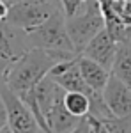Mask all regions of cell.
Wrapping results in <instances>:
<instances>
[{"mask_svg":"<svg viewBox=\"0 0 131 133\" xmlns=\"http://www.w3.org/2000/svg\"><path fill=\"white\" fill-rule=\"evenodd\" d=\"M7 2H9V4H12V2H18V0H7Z\"/></svg>","mask_w":131,"mask_h":133,"instance_id":"19","label":"cell"},{"mask_svg":"<svg viewBox=\"0 0 131 133\" xmlns=\"http://www.w3.org/2000/svg\"><path fill=\"white\" fill-rule=\"evenodd\" d=\"M60 7V2H39V0H18L9 5L7 20L11 25L21 30H32L43 25L55 11Z\"/></svg>","mask_w":131,"mask_h":133,"instance_id":"4","label":"cell"},{"mask_svg":"<svg viewBox=\"0 0 131 133\" xmlns=\"http://www.w3.org/2000/svg\"><path fill=\"white\" fill-rule=\"evenodd\" d=\"M48 76L53 78L66 91H80V92H85V94L91 92V89L87 87V83L81 76L80 66H78V57L57 62L50 69Z\"/></svg>","mask_w":131,"mask_h":133,"instance_id":"8","label":"cell"},{"mask_svg":"<svg viewBox=\"0 0 131 133\" xmlns=\"http://www.w3.org/2000/svg\"><path fill=\"white\" fill-rule=\"evenodd\" d=\"M103 98L108 108L115 117H129L131 115V87L112 73L108 82L103 89Z\"/></svg>","mask_w":131,"mask_h":133,"instance_id":"6","label":"cell"},{"mask_svg":"<svg viewBox=\"0 0 131 133\" xmlns=\"http://www.w3.org/2000/svg\"><path fill=\"white\" fill-rule=\"evenodd\" d=\"M78 66H80L81 76L87 83V87L91 91L103 92V89H105V85H106L112 75L110 69H106L103 64L96 62L94 59H89L85 55H78Z\"/></svg>","mask_w":131,"mask_h":133,"instance_id":"9","label":"cell"},{"mask_svg":"<svg viewBox=\"0 0 131 133\" xmlns=\"http://www.w3.org/2000/svg\"><path fill=\"white\" fill-rule=\"evenodd\" d=\"M64 105L66 108L69 110L73 115L76 117H85L89 115V108H91V99H89V94L80 91H66L64 96Z\"/></svg>","mask_w":131,"mask_h":133,"instance_id":"11","label":"cell"},{"mask_svg":"<svg viewBox=\"0 0 131 133\" xmlns=\"http://www.w3.org/2000/svg\"><path fill=\"white\" fill-rule=\"evenodd\" d=\"M66 21L69 37L78 55L85 50L92 37L106 27L99 0H83L73 14L66 16Z\"/></svg>","mask_w":131,"mask_h":133,"instance_id":"2","label":"cell"},{"mask_svg":"<svg viewBox=\"0 0 131 133\" xmlns=\"http://www.w3.org/2000/svg\"><path fill=\"white\" fill-rule=\"evenodd\" d=\"M124 39H131V23L124 29Z\"/></svg>","mask_w":131,"mask_h":133,"instance_id":"16","label":"cell"},{"mask_svg":"<svg viewBox=\"0 0 131 133\" xmlns=\"http://www.w3.org/2000/svg\"><path fill=\"white\" fill-rule=\"evenodd\" d=\"M9 2L7 0H0V21L7 20V14H9Z\"/></svg>","mask_w":131,"mask_h":133,"instance_id":"15","label":"cell"},{"mask_svg":"<svg viewBox=\"0 0 131 133\" xmlns=\"http://www.w3.org/2000/svg\"><path fill=\"white\" fill-rule=\"evenodd\" d=\"M0 96L7 108V124L14 133H39L41 126L32 112V108L21 99L16 92H12L4 85L0 89Z\"/></svg>","mask_w":131,"mask_h":133,"instance_id":"5","label":"cell"},{"mask_svg":"<svg viewBox=\"0 0 131 133\" xmlns=\"http://www.w3.org/2000/svg\"><path fill=\"white\" fill-rule=\"evenodd\" d=\"M73 57L78 55H66L59 51H48L44 48L30 46L20 59L12 62L5 76V85L18 96H25L27 92L36 89V85L50 73V69L57 62Z\"/></svg>","mask_w":131,"mask_h":133,"instance_id":"1","label":"cell"},{"mask_svg":"<svg viewBox=\"0 0 131 133\" xmlns=\"http://www.w3.org/2000/svg\"><path fill=\"white\" fill-rule=\"evenodd\" d=\"M108 133H131V115L129 117H110L103 121Z\"/></svg>","mask_w":131,"mask_h":133,"instance_id":"12","label":"cell"},{"mask_svg":"<svg viewBox=\"0 0 131 133\" xmlns=\"http://www.w3.org/2000/svg\"><path fill=\"white\" fill-rule=\"evenodd\" d=\"M39 2H60V0H39Z\"/></svg>","mask_w":131,"mask_h":133,"instance_id":"18","label":"cell"},{"mask_svg":"<svg viewBox=\"0 0 131 133\" xmlns=\"http://www.w3.org/2000/svg\"><path fill=\"white\" fill-rule=\"evenodd\" d=\"M0 133H14V131L11 130V128H9V124H7V126H5L4 130H0Z\"/></svg>","mask_w":131,"mask_h":133,"instance_id":"17","label":"cell"},{"mask_svg":"<svg viewBox=\"0 0 131 133\" xmlns=\"http://www.w3.org/2000/svg\"><path fill=\"white\" fill-rule=\"evenodd\" d=\"M39 133H46V131H43V130H41V131H39Z\"/></svg>","mask_w":131,"mask_h":133,"instance_id":"20","label":"cell"},{"mask_svg":"<svg viewBox=\"0 0 131 133\" xmlns=\"http://www.w3.org/2000/svg\"><path fill=\"white\" fill-rule=\"evenodd\" d=\"M7 126V108H5V103L0 96V130H4Z\"/></svg>","mask_w":131,"mask_h":133,"instance_id":"13","label":"cell"},{"mask_svg":"<svg viewBox=\"0 0 131 133\" xmlns=\"http://www.w3.org/2000/svg\"><path fill=\"white\" fill-rule=\"evenodd\" d=\"M29 41H30V46L44 48L48 51L78 55L67 32V21H66V12L62 9V5L43 25L29 30Z\"/></svg>","mask_w":131,"mask_h":133,"instance_id":"3","label":"cell"},{"mask_svg":"<svg viewBox=\"0 0 131 133\" xmlns=\"http://www.w3.org/2000/svg\"><path fill=\"white\" fill-rule=\"evenodd\" d=\"M128 2H131V0H128Z\"/></svg>","mask_w":131,"mask_h":133,"instance_id":"21","label":"cell"},{"mask_svg":"<svg viewBox=\"0 0 131 133\" xmlns=\"http://www.w3.org/2000/svg\"><path fill=\"white\" fill-rule=\"evenodd\" d=\"M71 133H91V128H89V121H87V115H85V117L81 119L80 124H78V126H76V128H74V130H73Z\"/></svg>","mask_w":131,"mask_h":133,"instance_id":"14","label":"cell"},{"mask_svg":"<svg viewBox=\"0 0 131 133\" xmlns=\"http://www.w3.org/2000/svg\"><path fill=\"white\" fill-rule=\"evenodd\" d=\"M117 48H119V41L105 27L99 34H96L92 37L91 43L85 46V50L81 51L80 55H85L89 59H94L96 62L103 64L106 69L112 71L113 62H115V55H117Z\"/></svg>","mask_w":131,"mask_h":133,"instance_id":"7","label":"cell"},{"mask_svg":"<svg viewBox=\"0 0 131 133\" xmlns=\"http://www.w3.org/2000/svg\"><path fill=\"white\" fill-rule=\"evenodd\" d=\"M112 73L117 75L121 80H124L131 87V39L119 41V48H117Z\"/></svg>","mask_w":131,"mask_h":133,"instance_id":"10","label":"cell"}]
</instances>
